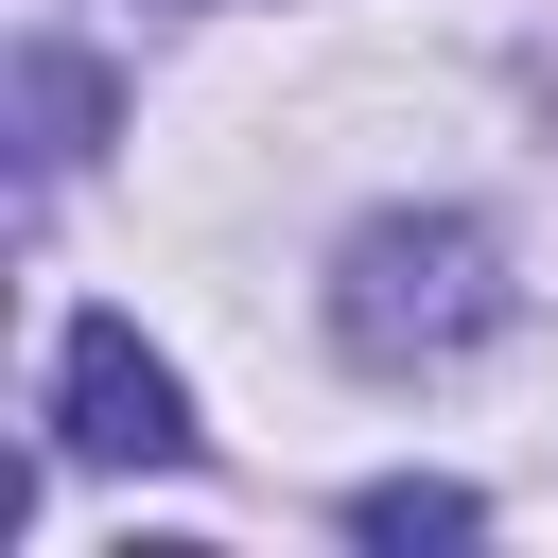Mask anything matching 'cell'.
Instances as JSON below:
<instances>
[{"label": "cell", "mask_w": 558, "mask_h": 558, "mask_svg": "<svg viewBox=\"0 0 558 558\" xmlns=\"http://www.w3.org/2000/svg\"><path fill=\"white\" fill-rule=\"evenodd\" d=\"M506 314H523V279H506V244H488L471 209H384V227H349V262H331V349L384 366V384L471 366Z\"/></svg>", "instance_id": "6da1fadb"}, {"label": "cell", "mask_w": 558, "mask_h": 558, "mask_svg": "<svg viewBox=\"0 0 558 558\" xmlns=\"http://www.w3.org/2000/svg\"><path fill=\"white\" fill-rule=\"evenodd\" d=\"M52 453H87V471H174L192 453V401L140 349V314H70V349H52Z\"/></svg>", "instance_id": "7a4b0ae2"}, {"label": "cell", "mask_w": 558, "mask_h": 558, "mask_svg": "<svg viewBox=\"0 0 558 558\" xmlns=\"http://www.w3.org/2000/svg\"><path fill=\"white\" fill-rule=\"evenodd\" d=\"M471 523H488V506H471V488H436V471H401V488H366V506H349V541H384V558L471 541Z\"/></svg>", "instance_id": "3957f363"}]
</instances>
